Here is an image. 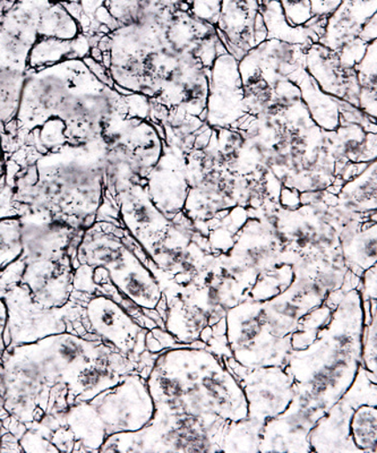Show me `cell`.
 Listing matches in <instances>:
<instances>
[{"mask_svg": "<svg viewBox=\"0 0 377 453\" xmlns=\"http://www.w3.org/2000/svg\"><path fill=\"white\" fill-rule=\"evenodd\" d=\"M131 357L73 333L52 334L6 349L0 362L4 408L24 424L38 423L48 412L56 384L70 388V403L91 402L136 370Z\"/></svg>", "mask_w": 377, "mask_h": 453, "instance_id": "1", "label": "cell"}, {"mask_svg": "<svg viewBox=\"0 0 377 453\" xmlns=\"http://www.w3.org/2000/svg\"><path fill=\"white\" fill-rule=\"evenodd\" d=\"M107 140L64 144L19 170L6 185L19 217L38 214L84 232L98 219L104 200Z\"/></svg>", "mask_w": 377, "mask_h": 453, "instance_id": "2", "label": "cell"}, {"mask_svg": "<svg viewBox=\"0 0 377 453\" xmlns=\"http://www.w3.org/2000/svg\"><path fill=\"white\" fill-rule=\"evenodd\" d=\"M363 299L348 291L327 325L305 349L293 350L285 366L294 381L290 406L318 422L354 383L362 365Z\"/></svg>", "mask_w": 377, "mask_h": 453, "instance_id": "3", "label": "cell"}, {"mask_svg": "<svg viewBox=\"0 0 377 453\" xmlns=\"http://www.w3.org/2000/svg\"><path fill=\"white\" fill-rule=\"evenodd\" d=\"M79 24L54 0L0 2V62L27 68L32 47L42 36L73 39Z\"/></svg>", "mask_w": 377, "mask_h": 453, "instance_id": "4", "label": "cell"}, {"mask_svg": "<svg viewBox=\"0 0 377 453\" xmlns=\"http://www.w3.org/2000/svg\"><path fill=\"white\" fill-rule=\"evenodd\" d=\"M82 63L83 59H73L38 70H27L18 113L4 128V157L13 152L35 128L55 119L57 109L70 90Z\"/></svg>", "mask_w": 377, "mask_h": 453, "instance_id": "5", "label": "cell"}, {"mask_svg": "<svg viewBox=\"0 0 377 453\" xmlns=\"http://www.w3.org/2000/svg\"><path fill=\"white\" fill-rule=\"evenodd\" d=\"M226 337L231 357L242 366L285 367L293 347L291 337L273 334L262 303L247 298L226 313Z\"/></svg>", "mask_w": 377, "mask_h": 453, "instance_id": "6", "label": "cell"}, {"mask_svg": "<svg viewBox=\"0 0 377 453\" xmlns=\"http://www.w3.org/2000/svg\"><path fill=\"white\" fill-rule=\"evenodd\" d=\"M6 305V349L38 342L52 334L71 333L73 318L83 317V307L68 304L60 309H42L27 286L16 285L0 294Z\"/></svg>", "mask_w": 377, "mask_h": 453, "instance_id": "7", "label": "cell"}, {"mask_svg": "<svg viewBox=\"0 0 377 453\" xmlns=\"http://www.w3.org/2000/svg\"><path fill=\"white\" fill-rule=\"evenodd\" d=\"M90 403L98 411L108 436L140 431L156 414L147 379L135 372L96 395Z\"/></svg>", "mask_w": 377, "mask_h": 453, "instance_id": "8", "label": "cell"}, {"mask_svg": "<svg viewBox=\"0 0 377 453\" xmlns=\"http://www.w3.org/2000/svg\"><path fill=\"white\" fill-rule=\"evenodd\" d=\"M241 384L249 416L265 424L283 414L295 398L294 381L285 367L242 366L233 357H222Z\"/></svg>", "mask_w": 377, "mask_h": 453, "instance_id": "9", "label": "cell"}, {"mask_svg": "<svg viewBox=\"0 0 377 453\" xmlns=\"http://www.w3.org/2000/svg\"><path fill=\"white\" fill-rule=\"evenodd\" d=\"M362 403L376 404V375L360 365L354 383L312 428V452H354L350 439L352 415Z\"/></svg>", "mask_w": 377, "mask_h": 453, "instance_id": "10", "label": "cell"}, {"mask_svg": "<svg viewBox=\"0 0 377 453\" xmlns=\"http://www.w3.org/2000/svg\"><path fill=\"white\" fill-rule=\"evenodd\" d=\"M127 230L99 262L96 268L107 271L109 282L124 299L142 311L159 310L164 288L156 273L145 265L128 245Z\"/></svg>", "mask_w": 377, "mask_h": 453, "instance_id": "11", "label": "cell"}, {"mask_svg": "<svg viewBox=\"0 0 377 453\" xmlns=\"http://www.w3.org/2000/svg\"><path fill=\"white\" fill-rule=\"evenodd\" d=\"M83 318L96 339L119 353L132 357L142 355L147 331L109 295H96L83 309Z\"/></svg>", "mask_w": 377, "mask_h": 453, "instance_id": "12", "label": "cell"}, {"mask_svg": "<svg viewBox=\"0 0 377 453\" xmlns=\"http://www.w3.org/2000/svg\"><path fill=\"white\" fill-rule=\"evenodd\" d=\"M247 115L244 85L236 57L225 52L218 56L210 70L205 121L211 128H230Z\"/></svg>", "mask_w": 377, "mask_h": 453, "instance_id": "13", "label": "cell"}, {"mask_svg": "<svg viewBox=\"0 0 377 453\" xmlns=\"http://www.w3.org/2000/svg\"><path fill=\"white\" fill-rule=\"evenodd\" d=\"M116 209L129 236L151 257L164 241L172 220L154 205L147 185L135 184L126 189L117 197Z\"/></svg>", "mask_w": 377, "mask_h": 453, "instance_id": "14", "label": "cell"}, {"mask_svg": "<svg viewBox=\"0 0 377 453\" xmlns=\"http://www.w3.org/2000/svg\"><path fill=\"white\" fill-rule=\"evenodd\" d=\"M186 159L173 155L164 145L159 163L147 177L150 198L169 220L182 211L189 191L184 173Z\"/></svg>", "mask_w": 377, "mask_h": 453, "instance_id": "15", "label": "cell"}, {"mask_svg": "<svg viewBox=\"0 0 377 453\" xmlns=\"http://www.w3.org/2000/svg\"><path fill=\"white\" fill-rule=\"evenodd\" d=\"M306 72L321 90L358 107L360 85L355 70H344L338 52L315 42L307 48Z\"/></svg>", "mask_w": 377, "mask_h": 453, "instance_id": "16", "label": "cell"}, {"mask_svg": "<svg viewBox=\"0 0 377 453\" xmlns=\"http://www.w3.org/2000/svg\"><path fill=\"white\" fill-rule=\"evenodd\" d=\"M314 425L307 415L288 408L265 423L259 452H312L308 434Z\"/></svg>", "mask_w": 377, "mask_h": 453, "instance_id": "17", "label": "cell"}, {"mask_svg": "<svg viewBox=\"0 0 377 453\" xmlns=\"http://www.w3.org/2000/svg\"><path fill=\"white\" fill-rule=\"evenodd\" d=\"M257 50L261 78L271 88L302 66L304 47L291 44L281 40L266 39L255 46Z\"/></svg>", "mask_w": 377, "mask_h": 453, "instance_id": "18", "label": "cell"}, {"mask_svg": "<svg viewBox=\"0 0 377 453\" xmlns=\"http://www.w3.org/2000/svg\"><path fill=\"white\" fill-rule=\"evenodd\" d=\"M288 79L293 81L301 88L303 103L316 127L323 131H335L342 124L338 98L322 91L304 67H299Z\"/></svg>", "mask_w": 377, "mask_h": 453, "instance_id": "19", "label": "cell"}, {"mask_svg": "<svg viewBox=\"0 0 377 453\" xmlns=\"http://www.w3.org/2000/svg\"><path fill=\"white\" fill-rule=\"evenodd\" d=\"M64 424L74 434L75 452H100L108 438L104 424L90 402L71 404L64 412Z\"/></svg>", "mask_w": 377, "mask_h": 453, "instance_id": "20", "label": "cell"}, {"mask_svg": "<svg viewBox=\"0 0 377 453\" xmlns=\"http://www.w3.org/2000/svg\"><path fill=\"white\" fill-rule=\"evenodd\" d=\"M90 39L82 34L73 39L42 36L32 47L27 57V70L51 66L67 60L84 59L90 56Z\"/></svg>", "mask_w": 377, "mask_h": 453, "instance_id": "21", "label": "cell"}, {"mask_svg": "<svg viewBox=\"0 0 377 453\" xmlns=\"http://www.w3.org/2000/svg\"><path fill=\"white\" fill-rule=\"evenodd\" d=\"M338 200L352 212L367 217L376 213V161L342 186Z\"/></svg>", "mask_w": 377, "mask_h": 453, "instance_id": "22", "label": "cell"}, {"mask_svg": "<svg viewBox=\"0 0 377 453\" xmlns=\"http://www.w3.org/2000/svg\"><path fill=\"white\" fill-rule=\"evenodd\" d=\"M342 253L348 270L355 276L376 265V222H367L358 232L342 242Z\"/></svg>", "mask_w": 377, "mask_h": 453, "instance_id": "23", "label": "cell"}, {"mask_svg": "<svg viewBox=\"0 0 377 453\" xmlns=\"http://www.w3.org/2000/svg\"><path fill=\"white\" fill-rule=\"evenodd\" d=\"M74 273L71 255L67 254L59 270L32 298L42 309H60L68 304L74 295Z\"/></svg>", "mask_w": 377, "mask_h": 453, "instance_id": "24", "label": "cell"}, {"mask_svg": "<svg viewBox=\"0 0 377 453\" xmlns=\"http://www.w3.org/2000/svg\"><path fill=\"white\" fill-rule=\"evenodd\" d=\"M27 68L0 62V125L6 127L14 120L26 82Z\"/></svg>", "mask_w": 377, "mask_h": 453, "instance_id": "25", "label": "cell"}, {"mask_svg": "<svg viewBox=\"0 0 377 453\" xmlns=\"http://www.w3.org/2000/svg\"><path fill=\"white\" fill-rule=\"evenodd\" d=\"M265 424L250 418L226 425L221 440L222 452H259Z\"/></svg>", "mask_w": 377, "mask_h": 453, "instance_id": "26", "label": "cell"}, {"mask_svg": "<svg viewBox=\"0 0 377 453\" xmlns=\"http://www.w3.org/2000/svg\"><path fill=\"white\" fill-rule=\"evenodd\" d=\"M350 439L354 452H377L376 404L362 403L356 407L352 415Z\"/></svg>", "mask_w": 377, "mask_h": 453, "instance_id": "27", "label": "cell"}, {"mask_svg": "<svg viewBox=\"0 0 377 453\" xmlns=\"http://www.w3.org/2000/svg\"><path fill=\"white\" fill-rule=\"evenodd\" d=\"M23 250L21 217L0 218V271L21 258Z\"/></svg>", "mask_w": 377, "mask_h": 453, "instance_id": "28", "label": "cell"}, {"mask_svg": "<svg viewBox=\"0 0 377 453\" xmlns=\"http://www.w3.org/2000/svg\"><path fill=\"white\" fill-rule=\"evenodd\" d=\"M364 327L362 337V365L376 375L377 365V315L376 299L363 301Z\"/></svg>", "mask_w": 377, "mask_h": 453, "instance_id": "29", "label": "cell"}, {"mask_svg": "<svg viewBox=\"0 0 377 453\" xmlns=\"http://www.w3.org/2000/svg\"><path fill=\"white\" fill-rule=\"evenodd\" d=\"M27 430L19 439L23 452H58L50 442L51 430L38 422L27 425Z\"/></svg>", "mask_w": 377, "mask_h": 453, "instance_id": "30", "label": "cell"}, {"mask_svg": "<svg viewBox=\"0 0 377 453\" xmlns=\"http://www.w3.org/2000/svg\"><path fill=\"white\" fill-rule=\"evenodd\" d=\"M355 71L360 87L376 88V40L368 43L367 50Z\"/></svg>", "mask_w": 377, "mask_h": 453, "instance_id": "31", "label": "cell"}, {"mask_svg": "<svg viewBox=\"0 0 377 453\" xmlns=\"http://www.w3.org/2000/svg\"><path fill=\"white\" fill-rule=\"evenodd\" d=\"M185 3L190 14L217 27L224 0H186Z\"/></svg>", "mask_w": 377, "mask_h": 453, "instance_id": "32", "label": "cell"}, {"mask_svg": "<svg viewBox=\"0 0 377 453\" xmlns=\"http://www.w3.org/2000/svg\"><path fill=\"white\" fill-rule=\"evenodd\" d=\"M273 88L275 103L281 112H285L295 104L301 103L302 92L298 85L289 79L275 84Z\"/></svg>", "mask_w": 377, "mask_h": 453, "instance_id": "33", "label": "cell"}, {"mask_svg": "<svg viewBox=\"0 0 377 453\" xmlns=\"http://www.w3.org/2000/svg\"><path fill=\"white\" fill-rule=\"evenodd\" d=\"M287 22L293 27L305 26L312 19L308 0H279Z\"/></svg>", "mask_w": 377, "mask_h": 453, "instance_id": "34", "label": "cell"}, {"mask_svg": "<svg viewBox=\"0 0 377 453\" xmlns=\"http://www.w3.org/2000/svg\"><path fill=\"white\" fill-rule=\"evenodd\" d=\"M50 442L58 452H75L76 441L70 428L63 424L51 432Z\"/></svg>", "mask_w": 377, "mask_h": 453, "instance_id": "35", "label": "cell"}, {"mask_svg": "<svg viewBox=\"0 0 377 453\" xmlns=\"http://www.w3.org/2000/svg\"><path fill=\"white\" fill-rule=\"evenodd\" d=\"M359 290L363 301H372L377 299V282H376V265L364 271L360 276L359 285L357 287Z\"/></svg>", "mask_w": 377, "mask_h": 453, "instance_id": "36", "label": "cell"}, {"mask_svg": "<svg viewBox=\"0 0 377 453\" xmlns=\"http://www.w3.org/2000/svg\"><path fill=\"white\" fill-rule=\"evenodd\" d=\"M313 19L330 18L342 5L343 0H308Z\"/></svg>", "mask_w": 377, "mask_h": 453, "instance_id": "37", "label": "cell"}, {"mask_svg": "<svg viewBox=\"0 0 377 453\" xmlns=\"http://www.w3.org/2000/svg\"><path fill=\"white\" fill-rule=\"evenodd\" d=\"M358 108L367 116L376 117V88L360 87Z\"/></svg>", "mask_w": 377, "mask_h": 453, "instance_id": "38", "label": "cell"}, {"mask_svg": "<svg viewBox=\"0 0 377 453\" xmlns=\"http://www.w3.org/2000/svg\"><path fill=\"white\" fill-rule=\"evenodd\" d=\"M278 203L282 209L297 210L302 206L301 192L297 191V189L282 186L281 191L279 194Z\"/></svg>", "mask_w": 377, "mask_h": 453, "instance_id": "39", "label": "cell"}, {"mask_svg": "<svg viewBox=\"0 0 377 453\" xmlns=\"http://www.w3.org/2000/svg\"><path fill=\"white\" fill-rule=\"evenodd\" d=\"M0 452H23L21 443L13 433L4 431L0 438Z\"/></svg>", "mask_w": 377, "mask_h": 453, "instance_id": "40", "label": "cell"}, {"mask_svg": "<svg viewBox=\"0 0 377 453\" xmlns=\"http://www.w3.org/2000/svg\"><path fill=\"white\" fill-rule=\"evenodd\" d=\"M358 38L366 43H371L376 40V14L365 24L359 32Z\"/></svg>", "mask_w": 377, "mask_h": 453, "instance_id": "41", "label": "cell"}, {"mask_svg": "<svg viewBox=\"0 0 377 453\" xmlns=\"http://www.w3.org/2000/svg\"><path fill=\"white\" fill-rule=\"evenodd\" d=\"M3 125H0V189H2L4 184H5V175H6V167H5V157H4L3 145H2V136L4 133Z\"/></svg>", "mask_w": 377, "mask_h": 453, "instance_id": "42", "label": "cell"}, {"mask_svg": "<svg viewBox=\"0 0 377 453\" xmlns=\"http://www.w3.org/2000/svg\"><path fill=\"white\" fill-rule=\"evenodd\" d=\"M4 431H5V430H4L3 425H0V438H2V434H3Z\"/></svg>", "mask_w": 377, "mask_h": 453, "instance_id": "43", "label": "cell"}, {"mask_svg": "<svg viewBox=\"0 0 377 453\" xmlns=\"http://www.w3.org/2000/svg\"><path fill=\"white\" fill-rule=\"evenodd\" d=\"M0 2H2V0H0Z\"/></svg>", "mask_w": 377, "mask_h": 453, "instance_id": "44", "label": "cell"}]
</instances>
